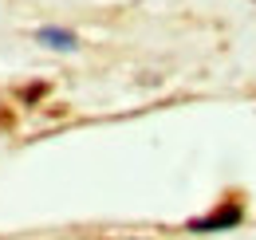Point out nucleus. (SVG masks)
<instances>
[{
    "label": "nucleus",
    "instance_id": "obj_1",
    "mask_svg": "<svg viewBox=\"0 0 256 240\" xmlns=\"http://www.w3.org/2000/svg\"><path fill=\"white\" fill-rule=\"evenodd\" d=\"M240 216H244V209H240L236 201H228V205H221L217 212L193 220L190 228H193V232H217V228H232V224H240Z\"/></svg>",
    "mask_w": 256,
    "mask_h": 240
},
{
    "label": "nucleus",
    "instance_id": "obj_2",
    "mask_svg": "<svg viewBox=\"0 0 256 240\" xmlns=\"http://www.w3.org/2000/svg\"><path fill=\"white\" fill-rule=\"evenodd\" d=\"M44 40H52L56 48H71V40H67L64 32H44Z\"/></svg>",
    "mask_w": 256,
    "mask_h": 240
}]
</instances>
